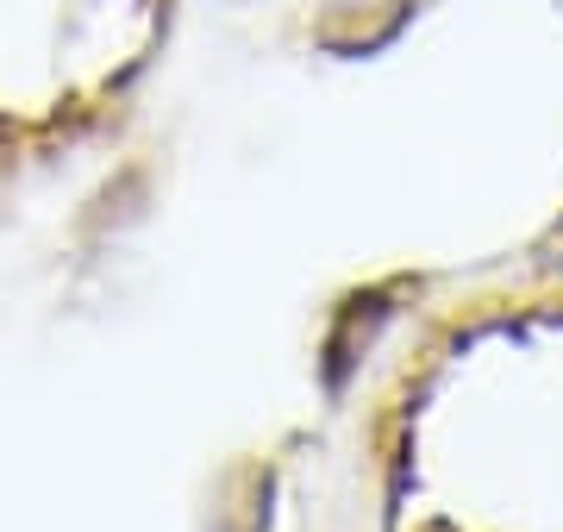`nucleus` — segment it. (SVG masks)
Returning a JSON list of instances; mask_svg holds the SVG:
<instances>
[{"label":"nucleus","instance_id":"1","mask_svg":"<svg viewBox=\"0 0 563 532\" xmlns=\"http://www.w3.org/2000/svg\"><path fill=\"white\" fill-rule=\"evenodd\" d=\"M232 7H251V0H232Z\"/></svg>","mask_w":563,"mask_h":532}]
</instances>
